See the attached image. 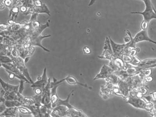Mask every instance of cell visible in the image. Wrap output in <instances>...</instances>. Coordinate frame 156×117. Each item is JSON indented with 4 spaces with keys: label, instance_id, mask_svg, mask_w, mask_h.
<instances>
[{
    "label": "cell",
    "instance_id": "cell-1",
    "mask_svg": "<svg viewBox=\"0 0 156 117\" xmlns=\"http://www.w3.org/2000/svg\"><path fill=\"white\" fill-rule=\"evenodd\" d=\"M144 2L145 8L142 12H131L133 14H140L142 15L143 20L150 23L153 19H156V10L151 3V0H142Z\"/></svg>",
    "mask_w": 156,
    "mask_h": 117
},
{
    "label": "cell",
    "instance_id": "cell-2",
    "mask_svg": "<svg viewBox=\"0 0 156 117\" xmlns=\"http://www.w3.org/2000/svg\"><path fill=\"white\" fill-rule=\"evenodd\" d=\"M109 38L113 51V56L115 58H122V55L124 54L125 48L127 44V43L125 44H118L115 43L110 37Z\"/></svg>",
    "mask_w": 156,
    "mask_h": 117
},
{
    "label": "cell",
    "instance_id": "cell-3",
    "mask_svg": "<svg viewBox=\"0 0 156 117\" xmlns=\"http://www.w3.org/2000/svg\"><path fill=\"white\" fill-rule=\"evenodd\" d=\"M113 55V51L111 47L110 39L108 37H106L105 42L103 47V52L102 54L99 56L100 58L105 59L111 61Z\"/></svg>",
    "mask_w": 156,
    "mask_h": 117
},
{
    "label": "cell",
    "instance_id": "cell-4",
    "mask_svg": "<svg viewBox=\"0 0 156 117\" xmlns=\"http://www.w3.org/2000/svg\"><path fill=\"white\" fill-rule=\"evenodd\" d=\"M131 41L135 45L136 43L144 41H148L156 44V42L151 40L148 36L147 30H142L138 32L133 38L132 37Z\"/></svg>",
    "mask_w": 156,
    "mask_h": 117
},
{
    "label": "cell",
    "instance_id": "cell-5",
    "mask_svg": "<svg viewBox=\"0 0 156 117\" xmlns=\"http://www.w3.org/2000/svg\"><path fill=\"white\" fill-rule=\"evenodd\" d=\"M48 80L49 79H48L47 76V69L45 67L43 70V74H42V76L38 77L37 81L34 82V83L31 86V87L33 88L37 87L41 88L43 90L48 83Z\"/></svg>",
    "mask_w": 156,
    "mask_h": 117
},
{
    "label": "cell",
    "instance_id": "cell-6",
    "mask_svg": "<svg viewBox=\"0 0 156 117\" xmlns=\"http://www.w3.org/2000/svg\"><path fill=\"white\" fill-rule=\"evenodd\" d=\"M69 109L67 107L63 105L58 106L53 108L51 114L52 117H61L69 116Z\"/></svg>",
    "mask_w": 156,
    "mask_h": 117
},
{
    "label": "cell",
    "instance_id": "cell-7",
    "mask_svg": "<svg viewBox=\"0 0 156 117\" xmlns=\"http://www.w3.org/2000/svg\"><path fill=\"white\" fill-rule=\"evenodd\" d=\"M127 103H130L135 107L145 109L146 103L140 98L131 95L129 97Z\"/></svg>",
    "mask_w": 156,
    "mask_h": 117
},
{
    "label": "cell",
    "instance_id": "cell-8",
    "mask_svg": "<svg viewBox=\"0 0 156 117\" xmlns=\"http://www.w3.org/2000/svg\"><path fill=\"white\" fill-rule=\"evenodd\" d=\"M114 71L111 67L104 65L101 68L100 72L94 78V80L100 78L107 79Z\"/></svg>",
    "mask_w": 156,
    "mask_h": 117
},
{
    "label": "cell",
    "instance_id": "cell-9",
    "mask_svg": "<svg viewBox=\"0 0 156 117\" xmlns=\"http://www.w3.org/2000/svg\"><path fill=\"white\" fill-rule=\"evenodd\" d=\"M2 66L4 68L5 70H9V71H12V72H14L16 74H18V75L21 76L23 80H25L27 83H31L29 81L23 76L22 72L20 71V70L13 63H1V67Z\"/></svg>",
    "mask_w": 156,
    "mask_h": 117
},
{
    "label": "cell",
    "instance_id": "cell-10",
    "mask_svg": "<svg viewBox=\"0 0 156 117\" xmlns=\"http://www.w3.org/2000/svg\"><path fill=\"white\" fill-rule=\"evenodd\" d=\"M65 81H66L68 84L70 85H74L77 84L83 86V87H87V85H86L79 83L74 77L72 76H67L66 78H64L60 80V81H56V82H51V88L55 86L61 84L62 82Z\"/></svg>",
    "mask_w": 156,
    "mask_h": 117
},
{
    "label": "cell",
    "instance_id": "cell-11",
    "mask_svg": "<svg viewBox=\"0 0 156 117\" xmlns=\"http://www.w3.org/2000/svg\"><path fill=\"white\" fill-rule=\"evenodd\" d=\"M1 85L4 91L7 92H14L17 93L18 92L19 85H13L4 82L1 78L0 79Z\"/></svg>",
    "mask_w": 156,
    "mask_h": 117
},
{
    "label": "cell",
    "instance_id": "cell-12",
    "mask_svg": "<svg viewBox=\"0 0 156 117\" xmlns=\"http://www.w3.org/2000/svg\"><path fill=\"white\" fill-rule=\"evenodd\" d=\"M73 91H74L73 90V91H72V92H71V93L68 95V97L67 98L66 100H61V99L60 98L59 96L58 97L57 100L56 104H55L56 107L60 105H63L67 107L69 109H76L74 107L72 106V105L69 104L68 102L69 99H70V96H71V94L73 93Z\"/></svg>",
    "mask_w": 156,
    "mask_h": 117
},
{
    "label": "cell",
    "instance_id": "cell-13",
    "mask_svg": "<svg viewBox=\"0 0 156 117\" xmlns=\"http://www.w3.org/2000/svg\"><path fill=\"white\" fill-rule=\"evenodd\" d=\"M51 36V35H45L44 36H42L40 35L38 37H37L36 39H34L32 41V42L31 43V45L33 46H40V47H42L44 51H46V52H50V50L45 48V47H43L41 45V42H42V41L43 39L45 38L49 37Z\"/></svg>",
    "mask_w": 156,
    "mask_h": 117
},
{
    "label": "cell",
    "instance_id": "cell-14",
    "mask_svg": "<svg viewBox=\"0 0 156 117\" xmlns=\"http://www.w3.org/2000/svg\"><path fill=\"white\" fill-rule=\"evenodd\" d=\"M18 110V107L8 108L2 113L0 116H17V111Z\"/></svg>",
    "mask_w": 156,
    "mask_h": 117
},
{
    "label": "cell",
    "instance_id": "cell-15",
    "mask_svg": "<svg viewBox=\"0 0 156 117\" xmlns=\"http://www.w3.org/2000/svg\"><path fill=\"white\" fill-rule=\"evenodd\" d=\"M10 57L12 58L13 60L12 63L14 65L20 70V71L22 72V70L25 67V65H24V62L23 60V59L22 58L17 57L15 58L12 56V55L10 56Z\"/></svg>",
    "mask_w": 156,
    "mask_h": 117
},
{
    "label": "cell",
    "instance_id": "cell-16",
    "mask_svg": "<svg viewBox=\"0 0 156 117\" xmlns=\"http://www.w3.org/2000/svg\"><path fill=\"white\" fill-rule=\"evenodd\" d=\"M118 82L120 91H121L124 95H127L129 90V84L125 81L120 80L119 79Z\"/></svg>",
    "mask_w": 156,
    "mask_h": 117
},
{
    "label": "cell",
    "instance_id": "cell-17",
    "mask_svg": "<svg viewBox=\"0 0 156 117\" xmlns=\"http://www.w3.org/2000/svg\"><path fill=\"white\" fill-rule=\"evenodd\" d=\"M4 104L8 108L19 107L22 105V103L16 100H6L4 102Z\"/></svg>",
    "mask_w": 156,
    "mask_h": 117
},
{
    "label": "cell",
    "instance_id": "cell-18",
    "mask_svg": "<svg viewBox=\"0 0 156 117\" xmlns=\"http://www.w3.org/2000/svg\"><path fill=\"white\" fill-rule=\"evenodd\" d=\"M0 62L1 63H12L13 60L11 57H9L7 56L2 55L0 56Z\"/></svg>",
    "mask_w": 156,
    "mask_h": 117
},
{
    "label": "cell",
    "instance_id": "cell-19",
    "mask_svg": "<svg viewBox=\"0 0 156 117\" xmlns=\"http://www.w3.org/2000/svg\"><path fill=\"white\" fill-rule=\"evenodd\" d=\"M22 72L23 76L29 81L31 84H33L34 83V82H33V80H31V77H30L29 74L28 70L27 68L26 67L24 68L23 70H22Z\"/></svg>",
    "mask_w": 156,
    "mask_h": 117
},
{
    "label": "cell",
    "instance_id": "cell-20",
    "mask_svg": "<svg viewBox=\"0 0 156 117\" xmlns=\"http://www.w3.org/2000/svg\"><path fill=\"white\" fill-rule=\"evenodd\" d=\"M18 111L21 113L23 114H32V112L30 110H29L27 108L23 107L22 106L18 107Z\"/></svg>",
    "mask_w": 156,
    "mask_h": 117
},
{
    "label": "cell",
    "instance_id": "cell-21",
    "mask_svg": "<svg viewBox=\"0 0 156 117\" xmlns=\"http://www.w3.org/2000/svg\"><path fill=\"white\" fill-rule=\"evenodd\" d=\"M6 72L8 73L9 74V78L10 80H13L14 78H17L19 79L20 80L22 79V78L21 77L19 76L18 75V74H16L12 71H9V70H5ZM23 80V79H22Z\"/></svg>",
    "mask_w": 156,
    "mask_h": 117
},
{
    "label": "cell",
    "instance_id": "cell-22",
    "mask_svg": "<svg viewBox=\"0 0 156 117\" xmlns=\"http://www.w3.org/2000/svg\"><path fill=\"white\" fill-rule=\"evenodd\" d=\"M25 82V80L21 79L20 81V84L19 87L18 92L22 94L23 92V90L24 89V82Z\"/></svg>",
    "mask_w": 156,
    "mask_h": 117
},
{
    "label": "cell",
    "instance_id": "cell-23",
    "mask_svg": "<svg viewBox=\"0 0 156 117\" xmlns=\"http://www.w3.org/2000/svg\"><path fill=\"white\" fill-rule=\"evenodd\" d=\"M149 23L146 21L143 20L141 24V28L142 30H147L148 28Z\"/></svg>",
    "mask_w": 156,
    "mask_h": 117
},
{
    "label": "cell",
    "instance_id": "cell-24",
    "mask_svg": "<svg viewBox=\"0 0 156 117\" xmlns=\"http://www.w3.org/2000/svg\"><path fill=\"white\" fill-rule=\"evenodd\" d=\"M12 55L14 57L17 58L19 57V53L18 51L16 48H13L12 52Z\"/></svg>",
    "mask_w": 156,
    "mask_h": 117
},
{
    "label": "cell",
    "instance_id": "cell-25",
    "mask_svg": "<svg viewBox=\"0 0 156 117\" xmlns=\"http://www.w3.org/2000/svg\"><path fill=\"white\" fill-rule=\"evenodd\" d=\"M82 50H83V53L85 54H89L91 53V49L88 46H85L83 47V49H82Z\"/></svg>",
    "mask_w": 156,
    "mask_h": 117
},
{
    "label": "cell",
    "instance_id": "cell-26",
    "mask_svg": "<svg viewBox=\"0 0 156 117\" xmlns=\"http://www.w3.org/2000/svg\"><path fill=\"white\" fill-rule=\"evenodd\" d=\"M138 50H140L139 48H132L130 50V53L131 56H135L136 54L137 53L139 52Z\"/></svg>",
    "mask_w": 156,
    "mask_h": 117
},
{
    "label": "cell",
    "instance_id": "cell-27",
    "mask_svg": "<svg viewBox=\"0 0 156 117\" xmlns=\"http://www.w3.org/2000/svg\"><path fill=\"white\" fill-rule=\"evenodd\" d=\"M153 108V105L152 103H146L145 107V110H147V111H151V110Z\"/></svg>",
    "mask_w": 156,
    "mask_h": 117
},
{
    "label": "cell",
    "instance_id": "cell-28",
    "mask_svg": "<svg viewBox=\"0 0 156 117\" xmlns=\"http://www.w3.org/2000/svg\"><path fill=\"white\" fill-rule=\"evenodd\" d=\"M6 109L7 107L4 104V103H1V106H0V110H1L0 112H1V114L4 112L6 110Z\"/></svg>",
    "mask_w": 156,
    "mask_h": 117
},
{
    "label": "cell",
    "instance_id": "cell-29",
    "mask_svg": "<svg viewBox=\"0 0 156 117\" xmlns=\"http://www.w3.org/2000/svg\"><path fill=\"white\" fill-rule=\"evenodd\" d=\"M35 90H34V92L36 94V95H41L42 94V92H43V89L41 88H35Z\"/></svg>",
    "mask_w": 156,
    "mask_h": 117
},
{
    "label": "cell",
    "instance_id": "cell-30",
    "mask_svg": "<svg viewBox=\"0 0 156 117\" xmlns=\"http://www.w3.org/2000/svg\"><path fill=\"white\" fill-rule=\"evenodd\" d=\"M4 4L6 6L9 7L12 4V1L11 0H5L4 1Z\"/></svg>",
    "mask_w": 156,
    "mask_h": 117
},
{
    "label": "cell",
    "instance_id": "cell-31",
    "mask_svg": "<svg viewBox=\"0 0 156 117\" xmlns=\"http://www.w3.org/2000/svg\"><path fill=\"white\" fill-rule=\"evenodd\" d=\"M153 78H152L151 76H146V80L147 82H151L152 81Z\"/></svg>",
    "mask_w": 156,
    "mask_h": 117
},
{
    "label": "cell",
    "instance_id": "cell-32",
    "mask_svg": "<svg viewBox=\"0 0 156 117\" xmlns=\"http://www.w3.org/2000/svg\"><path fill=\"white\" fill-rule=\"evenodd\" d=\"M96 0H90V3L89 4V6H91L95 3Z\"/></svg>",
    "mask_w": 156,
    "mask_h": 117
},
{
    "label": "cell",
    "instance_id": "cell-33",
    "mask_svg": "<svg viewBox=\"0 0 156 117\" xmlns=\"http://www.w3.org/2000/svg\"><path fill=\"white\" fill-rule=\"evenodd\" d=\"M29 58V56H28L26 57H25V58H24V63H27V62H28Z\"/></svg>",
    "mask_w": 156,
    "mask_h": 117
},
{
    "label": "cell",
    "instance_id": "cell-34",
    "mask_svg": "<svg viewBox=\"0 0 156 117\" xmlns=\"http://www.w3.org/2000/svg\"><path fill=\"white\" fill-rule=\"evenodd\" d=\"M4 7H5V5H4V4H3V3H1V10L3 9H4Z\"/></svg>",
    "mask_w": 156,
    "mask_h": 117
},
{
    "label": "cell",
    "instance_id": "cell-35",
    "mask_svg": "<svg viewBox=\"0 0 156 117\" xmlns=\"http://www.w3.org/2000/svg\"><path fill=\"white\" fill-rule=\"evenodd\" d=\"M25 10H26V8H25V7H23L21 8V11H22V12H25Z\"/></svg>",
    "mask_w": 156,
    "mask_h": 117
},
{
    "label": "cell",
    "instance_id": "cell-36",
    "mask_svg": "<svg viewBox=\"0 0 156 117\" xmlns=\"http://www.w3.org/2000/svg\"><path fill=\"white\" fill-rule=\"evenodd\" d=\"M153 95L155 98L156 99V92H153Z\"/></svg>",
    "mask_w": 156,
    "mask_h": 117
}]
</instances>
